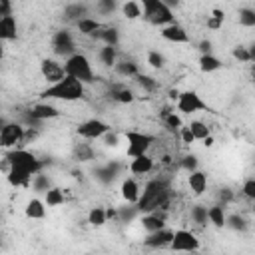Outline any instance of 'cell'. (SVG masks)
I'll return each instance as SVG.
<instances>
[{
  "label": "cell",
  "instance_id": "obj_4",
  "mask_svg": "<svg viewBox=\"0 0 255 255\" xmlns=\"http://www.w3.org/2000/svg\"><path fill=\"white\" fill-rule=\"evenodd\" d=\"M141 4V18L149 24V26H157L163 28L167 24L175 22V14L173 10L165 4V0H143Z\"/></svg>",
  "mask_w": 255,
  "mask_h": 255
},
{
  "label": "cell",
  "instance_id": "obj_32",
  "mask_svg": "<svg viewBox=\"0 0 255 255\" xmlns=\"http://www.w3.org/2000/svg\"><path fill=\"white\" fill-rule=\"evenodd\" d=\"M223 68V62L215 56V54H205V56H199V70L203 74H211V72H217Z\"/></svg>",
  "mask_w": 255,
  "mask_h": 255
},
{
  "label": "cell",
  "instance_id": "obj_41",
  "mask_svg": "<svg viewBox=\"0 0 255 255\" xmlns=\"http://www.w3.org/2000/svg\"><path fill=\"white\" fill-rule=\"evenodd\" d=\"M145 64L153 70H163L165 68V56L159 50H147L145 52Z\"/></svg>",
  "mask_w": 255,
  "mask_h": 255
},
{
  "label": "cell",
  "instance_id": "obj_52",
  "mask_svg": "<svg viewBox=\"0 0 255 255\" xmlns=\"http://www.w3.org/2000/svg\"><path fill=\"white\" fill-rule=\"evenodd\" d=\"M2 58H4V44L0 42V60H2Z\"/></svg>",
  "mask_w": 255,
  "mask_h": 255
},
{
  "label": "cell",
  "instance_id": "obj_33",
  "mask_svg": "<svg viewBox=\"0 0 255 255\" xmlns=\"http://www.w3.org/2000/svg\"><path fill=\"white\" fill-rule=\"evenodd\" d=\"M189 219L197 225V227H205L207 225V205L203 203H193L189 207Z\"/></svg>",
  "mask_w": 255,
  "mask_h": 255
},
{
  "label": "cell",
  "instance_id": "obj_1",
  "mask_svg": "<svg viewBox=\"0 0 255 255\" xmlns=\"http://www.w3.org/2000/svg\"><path fill=\"white\" fill-rule=\"evenodd\" d=\"M4 161L8 163L6 169V181L12 187H30L32 177L44 169V161L26 147H16L6 151Z\"/></svg>",
  "mask_w": 255,
  "mask_h": 255
},
{
  "label": "cell",
  "instance_id": "obj_8",
  "mask_svg": "<svg viewBox=\"0 0 255 255\" xmlns=\"http://www.w3.org/2000/svg\"><path fill=\"white\" fill-rule=\"evenodd\" d=\"M199 247H201V241L193 231H189L185 227L173 229V237L169 243V249L173 253H197Z\"/></svg>",
  "mask_w": 255,
  "mask_h": 255
},
{
  "label": "cell",
  "instance_id": "obj_31",
  "mask_svg": "<svg viewBox=\"0 0 255 255\" xmlns=\"http://www.w3.org/2000/svg\"><path fill=\"white\" fill-rule=\"evenodd\" d=\"M255 46L251 44V46H243V44H239V46H235L233 50H231V56L239 62V64H251L253 60H255V50H253Z\"/></svg>",
  "mask_w": 255,
  "mask_h": 255
},
{
  "label": "cell",
  "instance_id": "obj_35",
  "mask_svg": "<svg viewBox=\"0 0 255 255\" xmlns=\"http://www.w3.org/2000/svg\"><path fill=\"white\" fill-rule=\"evenodd\" d=\"M223 22H225V12L221 8H213L211 16H207V20H205V26L211 32H219L223 28Z\"/></svg>",
  "mask_w": 255,
  "mask_h": 255
},
{
  "label": "cell",
  "instance_id": "obj_38",
  "mask_svg": "<svg viewBox=\"0 0 255 255\" xmlns=\"http://www.w3.org/2000/svg\"><path fill=\"white\" fill-rule=\"evenodd\" d=\"M88 223H90L92 227H104V225L108 223L106 207H100V205L92 207V209L88 211Z\"/></svg>",
  "mask_w": 255,
  "mask_h": 255
},
{
  "label": "cell",
  "instance_id": "obj_49",
  "mask_svg": "<svg viewBox=\"0 0 255 255\" xmlns=\"http://www.w3.org/2000/svg\"><path fill=\"white\" fill-rule=\"evenodd\" d=\"M102 139H104V145H106V147H116L120 137H118V133H112V129H110Z\"/></svg>",
  "mask_w": 255,
  "mask_h": 255
},
{
  "label": "cell",
  "instance_id": "obj_9",
  "mask_svg": "<svg viewBox=\"0 0 255 255\" xmlns=\"http://www.w3.org/2000/svg\"><path fill=\"white\" fill-rule=\"evenodd\" d=\"M110 129H112V126L108 122H104L100 118H90V120H84L78 124L76 133L84 141H96V139H102Z\"/></svg>",
  "mask_w": 255,
  "mask_h": 255
},
{
  "label": "cell",
  "instance_id": "obj_5",
  "mask_svg": "<svg viewBox=\"0 0 255 255\" xmlns=\"http://www.w3.org/2000/svg\"><path fill=\"white\" fill-rule=\"evenodd\" d=\"M126 137V155L131 159V157H137V155H143V153H149V149L153 147V143L157 141L155 135L151 133H145V131H137V129H128L124 133Z\"/></svg>",
  "mask_w": 255,
  "mask_h": 255
},
{
  "label": "cell",
  "instance_id": "obj_43",
  "mask_svg": "<svg viewBox=\"0 0 255 255\" xmlns=\"http://www.w3.org/2000/svg\"><path fill=\"white\" fill-rule=\"evenodd\" d=\"M92 10L102 14V16H112L116 10H118V4L114 0H100L96 4H92Z\"/></svg>",
  "mask_w": 255,
  "mask_h": 255
},
{
  "label": "cell",
  "instance_id": "obj_14",
  "mask_svg": "<svg viewBox=\"0 0 255 255\" xmlns=\"http://www.w3.org/2000/svg\"><path fill=\"white\" fill-rule=\"evenodd\" d=\"M155 169V157L151 153H143V155H137V157H131V161L128 163V171L131 175H147Z\"/></svg>",
  "mask_w": 255,
  "mask_h": 255
},
{
  "label": "cell",
  "instance_id": "obj_47",
  "mask_svg": "<svg viewBox=\"0 0 255 255\" xmlns=\"http://www.w3.org/2000/svg\"><path fill=\"white\" fill-rule=\"evenodd\" d=\"M217 199H219V205H227V203H231L233 199H235V193L231 191V187H221L219 189V193H217Z\"/></svg>",
  "mask_w": 255,
  "mask_h": 255
},
{
  "label": "cell",
  "instance_id": "obj_18",
  "mask_svg": "<svg viewBox=\"0 0 255 255\" xmlns=\"http://www.w3.org/2000/svg\"><path fill=\"white\" fill-rule=\"evenodd\" d=\"M187 187L195 197H201L207 191V173L201 169H195L187 173Z\"/></svg>",
  "mask_w": 255,
  "mask_h": 255
},
{
  "label": "cell",
  "instance_id": "obj_53",
  "mask_svg": "<svg viewBox=\"0 0 255 255\" xmlns=\"http://www.w3.org/2000/svg\"><path fill=\"white\" fill-rule=\"evenodd\" d=\"M185 255H199V253H185Z\"/></svg>",
  "mask_w": 255,
  "mask_h": 255
},
{
  "label": "cell",
  "instance_id": "obj_21",
  "mask_svg": "<svg viewBox=\"0 0 255 255\" xmlns=\"http://www.w3.org/2000/svg\"><path fill=\"white\" fill-rule=\"evenodd\" d=\"M94 40H100L104 46H114V48H118L120 46V42H122V36H120V30L116 28V26H102L100 30H98V34L94 36Z\"/></svg>",
  "mask_w": 255,
  "mask_h": 255
},
{
  "label": "cell",
  "instance_id": "obj_48",
  "mask_svg": "<svg viewBox=\"0 0 255 255\" xmlns=\"http://www.w3.org/2000/svg\"><path fill=\"white\" fill-rule=\"evenodd\" d=\"M199 52H201V56H205V54H213V42L211 40H207V38H203L201 42H199Z\"/></svg>",
  "mask_w": 255,
  "mask_h": 255
},
{
  "label": "cell",
  "instance_id": "obj_19",
  "mask_svg": "<svg viewBox=\"0 0 255 255\" xmlns=\"http://www.w3.org/2000/svg\"><path fill=\"white\" fill-rule=\"evenodd\" d=\"M90 10H92L90 4L72 2V4H66V6H64V18H66L68 22H74V24H76L78 20H82V18H86V16H92Z\"/></svg>",
  "mask_w": 255,
  "mask_h": 255
},
{
  "label": "cell",
  "instance_id": "obj_29",
  "mask_svg": "<svg viewBox=\"0 0 255 255\" xmlns=\"http://www.w3.org/2000/svg\"><path fill=\"white\" fill-rule=\"evenodd\" d=\"M161 122H163V126H165L169 131H173V133H177L179 128H183V120H181V116H179L175 110H163V112H161Z\"/></svg>",
  "mask_w": 255,
  "mask_h": 255
},
{
  "label": "cell",
  "instance_id": "obj_23",
  "mask_svg": "<svg viewBox=\"0 0 255 255\" xmlns=\"http://www.w3.org/2000/svg\"><path fill=\"white\" fill-rule=\"evenodd\" d=\"M24 215L28 219H44L46 217V203L44 199H38V197H30L24 205Z\"/></svg>",
  "mask_w": 255,
  "mask_h": 255
},
{
  "label": "cell",
  "instance_id": "obj_25",
  "mask_svg": "<svg viewBox=\"0 0 255 255\" xmlns=\"http://www.w3.org/2000/svg\"><path fill=\"white\" fill-rule=\"evenodd\" d=\"M96 56H98V62L104 66V68H114L116 66V62H118V48H114V46H100L98 48V52H96Z\"/></svg>",
  "mask_w": 255,
  "mask_h": 255
},
{
  "label": "cell",
  "instance_id": "obj_7",
  "mask_svg": "<svg viewBox=\"0 0 255 255\" xmlns=\"http://www.w3.org/2000/svg\"><path fill=\"white\" fill-rule=\"evenodd\" d=\"M26 126L20 122H4L0 126V149H16L22 145Z\"/></svg>",
  "mask_w": 255,
  "mask_h": 255
},
{
  "label": "cell",
  "instance_id": "obj_12",
  "mask_svg": "<svg viewBox=\"0 0 255 255\" xmlns=\"http://www.w3.org/2000/svg\"><path fill=\"white\" fill-rule=\"evenodd\" d=\"M26 114H28V120H30V122H48V120H56V118L62 116V112H60L54 104L44 102V100L32 104Z\"/></svg>",
  "mask_w": 255,
  "mask_h": 255
},
{
  "label": "cell",
  "instance_id": "obj_24",
  "mask_svg": "<svg viewBox=\"0 0 255 255\" xmlns=\"http://www.w3.org/2000/svg\"><path fill=\"white\" fill-rule=\"evenodd\" d=\"M72 157H74L78 163H86V161H92V159L96 157V151H94L92 143H88V141H78V143H74V147H72Z\"/></svg>",
  "mask_w": 255,
  "mask_h": 255
},
{
  "label": "cell",
  "instance_id": "obj_54",
  "mask_svg": "<svg viewBox=\"0 0 255 255\" xmlns=\"http://www.w3.org/2000/svg\"><path fill=\"white\" fill-rule=\"evenodd\" d=\"M2 124H4V122H2V118H0V126H2Z\"/></svg>",
  "mask_w": 255,
  "mask_h": 255
},
{
  "label": "cell",
  "instance_id": "obj_26",
  "mask_svg": "<svg viewBox=\"0 0 255 255\" xmlns=\"http://www.w3.org/2000/svg\"><path fill=\"white\" fill-rule=\"evenodd\" d=\"M118 76H122V78H135L137 74H139V66L133 62V60H120L118 58V62H116V66L112 68Z\"/></svg>",
  "mask_w": 255,
  "mask_h": 255
},
{
  "label": "cell",
  "instance_id": "obj_39",
  "mask_svg": "<svg viewBox=\"0 0 255 255\" xmlns=\"http://www.w3.org/2000/svg\"><path fill=\"white\" fill-rule=\"evenodd\" d=\"M133 80H135V84H137L143 92H149V94L157 92V88H159V82H157L153 76H147V74H141V72H139Z\"/></svg>",
  "mask_w": 255,
  "mask_h": 255
},
{
  "label": "cell",
  "instance_id": "obj_2",
  "mask_svg": "<svg viewBox=\"0 0 255 255\" xmlns=\"http://www.w3.org/2000/svg\"><path fill=\"white\" fill-rule=\"evenodd\" d=\"M40 100L44 102H50V100H56V102H66V104H72V102H80L86 98V86L70 76H66L64 80H60L58 84H52V86H46L40 96Z\"/></svg>",
  "mask_w": 255,
  "mask_h": 255
},
{
  "label": "cell",
  "instance_id": "obj_40",
  "mask_svg": "<svg viewBox=\"0 0 255 255\" xmlns=\"http://www.w3.org/2000/svg\"><path fill=\"white\" fill-rule=\"evenodd\" d=\"M225 227H229L233 231H245L249 227V221L241 213H229V215H225Z\"/></svg>",
  "mask_w": 255,
  "mask_h": 255
},
{
  "label": "cell",
  "instance_id": "obj_10",
  "mask_svg": "<svg viewBox=\"0 0 255 255\" xmlns=\"http://www.w3.org/2000/svg\"><path fill=\"white\" fill-rule=\"evenodd\" d=\"M50 42H52V52H54L56 56L64 58V60L78 52V48H76V38L72 36V32H70L68 28L56 30V32L52 34V40H50Z\"/></svg>",
  "mask_w": 255,
  "mask_h": 255
},
{
  "label": "cell",
  "instance_id": "obj_30",
  "mask_svg": "<svg viewBox=\"0 0 255 255\" xmlns=\"http://www.w3.org/2000/svg\"><path fill=\"white\" fill-rule=\"evenodd\" d=\"M64 201H66L64 189L58 187V185H52V187L44 193V203H46V207H60V205H64Z\"/></svg>",
  "mask_w": 255,
  "mask_h": 255
},
{
  "label": "cell",
  "instance_id": "obj_34",
  "mask_svg": "<svg viewBox=\"0 0 255 255\" xmlns=\"http://www.w3.org/2000/svg\"><path fill=\"white\" fill-rule=\"evenodd\" d=\"M120 10H122V16H124L126 20H137V18H141V4L135 2V0L124 2V4L120 6Z\"/></svg>",
  "mask_w": 255,
  "mask_h": 255
},
{
  "label": "cell",
  "instance_id": "obj_55",
  "mask_svg": "<svg viewBox=\"0 0 255 255\" xmlns=\"http://www.w3.org/2000/svg\"><path fill=\"white\" fill-rule=\"evenodd\" d=\"M88 255H92V253H88Z\"/></svg>",
  "mask_w": 255,
  "mask_h": 255
},
{
  "label": "cell",
  "instance_id": "obj_50",
  "mask_svg": "<svg viewBox=\"0 0 255 255\" xmlns=\"http://www.w3.org/2000/svg\"><path fill=\"white\" fill-rule=\"evenodd\" d=\"M12 8H14V6H12L10 2H6V0H0V18L14 14V12H12Z\"/></svg>",
  "mask_w": 255,
  "mask_h": 255
},
{
  "label": "cell",
  "instance_id": "obj_3",
  "mask_svg": "<svg viewBox=\"0 0 255 255\" xmlns=\"http://www.w3.org/2000/svg\"><path fill=\"white\" fill-rule=\"evenodd\" d=\"M64 72L66 76L82 82L84 86H92L96 82V72H94V66H92V60L84 54V52H76L72 54L70 58L64 60Z\"/></svg>",
  "mask_w": 255,
  "mask_h": 255
},
{
  "label": "cell",
  "instance_id": "obj_11",
  "mask_svg": "<svg viewBox=\"0 0 255 255\" xmlns=\"http://www.w3.org/2000/svg\"><path fill=\"white\" fill-rule=\"evenodd\" d=\"M40 76L48 86H52V84H58L60 80H64L66 72H64L62 62H58L56 58H42L40 60Z\"/></svg>",
  "mask_w": 255,
  "mask_h": 255
},
{
  "label": "cell",
  "instance_id": "obj_56",
  "mask_svg": "<svg viewBox=\"0 0 255 255\" xmlns=\"http://www.w3.org/2000/svg\"><path fill=\"white\" fill-rule=\"evenodd\" d=\"M0 241H2V239H0Z\"/></svg>",
  "mask_w": 255,
  "mask_h": 255
},
{
  "label": "cell",
  "instance_id": "obj_27",
  "mask_svg": "<svg viewBox=\"0 0 255 255\" xmlns=\"http://www.w3.org/2000/svg\"><path fill=\"white\" fill-rule=\"evenodd\" d=\"M110 98H112L114 102H118V104H133V102H135L133 90L128 88V86H124V84L114 86V88L110 90Z\"/></svg>",
  "mask_w": 255,
  "mask_h": 255
},
{
  "label": "cell",
  "instance_id": "obj_44",
  "mask_svg": "<svg viewBox=\"0 0 255 255\" xmlns=\"http://www.w3.org/2000/svg\"><path fill=\"white\" fill-rule=\"evenodd\" d=\"M197 165H199V159H197V155H193V153H187V155H183V157L179 159V167H181L183 171H187V173L195 171Z\"/></svg>",
  "mask_w": 255,
  "mask_h": 255
},
{
  "label": "cell",
  "instance_id": "obj_51",
  "mask_svg": "<svg viewBox=\"0 0 255 255\" xmlns=\"http://www.w3.org/2000/svg\"><path fill=\"white\" fill-rule=\"evenodd\" d=\"M201 141H203V145H205V147H211L215 139H213V135H207V137H205V139H201Z\"/></svg>",
  "mask_w": 255,
  "mask_h": 255
},
{
  "label": "cell",
  "instance_id": "obj_28",
  "mask_svg": "<svg viewBox=\"0 0 255 255\" xmlns=\"http://www.w3.org/2000/svg\"><path fill=\"white\" fill-rule=\"evenodd\" d=\"M225 207L223 205H219V203H213V205H209L207 207V221L213 225V227H217V229H223L225 227Z\"/></svg>",
  "mask_w": 255,
  "mask_h": 255
},
{
  "label": "cell",
  "instance_id": "obj_22",
  "mask_svg": "<svg viewBox=\"0 0 255 255\" xmlns=\"http://www.w3.org/2000/svg\"><path fill=\"white\" fill-rule=\"evenodd\" d=\"M102 26H104V24H102L98 18H94V16H86V18H82V20L76 22L78 34H80V36H88V38H94Z\"/></svg>",
  "mask_w": 255,
  "mask_h": 255
},
{
  "label": "cell",
  "instance_id": "obj_42",
  "mask_svg": "<svg viewBox=\"0 0 255 255\" xmlns=\"http://www.w3.org/2000/svg\"><path fill=\"white\" fill-rule=\"evenodd\" d=\"M239 26L243 28H255V10L251 6H243L239 8Z\"/></svg>",
  "mask_w": 255,
  "mask_h": 255
},
{
  "label": "cell",
  "instance_id": "obj_37",
  "mask_svg": "<svg viewBox=\"0 0 255 255\" xmlns=\"http://www.w3.org/2000/svg\"><path fill=\"white\" fill-rule=\"evenodd\" d=\"M30 187H32V191H38V193H46V191L52 187V179L48 177V173H44V171H38V173L32 177V181H30Z\"/></svg>",
  "mask_w": 255,
  "mask_h": 255
},
{
  "label": "cell",
  "instance_id": "obj_45",
  "mask_svg": "<svg viewBox=\"0 0 255 255\" xmlns=\"http://www.w3.org/2000/svg\"><path fill=\"white\" fill-rule=\"evenodd\" d=\"M241 195H243L245 199H249V201L255 199V179H253V177H247V179L243 181V185H241Z\"/></svg>",
  "mask_w": 255,
  "mask_h": 255
},
{
  "label": "cell",
  "instance_id": "obj_15",
  "mask_svg": "<svg viewBox=\"0 0 255 255\" xmlns=\"http://www.w3.org/2000/svg\"><path fill=\"white\" fill-rule=\"evenodd\" d=\"M171 237H173V229L163 227L159 231L147 233L143 237V247H147V249H163V247H169Z\"/></svg>",
  "mask_w": 255,
  "mask_h": 255
},
{
  "label": "cell",
  "instance_id": "obj_6",
  "mask_svg": "<svg viewBox=\"0 0 255 255\" xmlns=\"http://www.w3.org/2000/svg\"><path fill=\"white\" fill-rule=\"evenodd\" d=\"M175 110L183 116H191L197 112H211L209 104L195 92V90H183L179 92L177 100H175Z\"/></svg>",
  "mask_w": 255,
  "mask_h": 255
},
{
  "label": "cell",
  "instance_id": "obj_57",
  "mask_svg": "<svg viewBox=\"0 0 255 255\" xmlns=\"http://www.w3.org/2000/svg\"><path fill=\"white\" fill-rule=\"evenodd\" d=\"M153 255H155V253H153Z\"/></svg>",
  "mask_w": 255,
  "mask_h": 255
},
{
  "label": "cell",
  "instance_id": "obj_36",
  "mask_svg": "<svg viewBox=\"0 0 255 255\" xmlns=\"http://www.w3.org/2000/svg\"><path fill=\"white\" fill-rule=\"evenodd\" d=\"M187 128H189V131L193 133V137H195V141L199 139H205L207 135H211V128L205 124V122H201V120H191L189 124H187Z\"/></svg>",
  "mask_w": 255,
  "mask_h": 255
},
{
  "label": "cell",
  "instance_id": "obj_17",
  "mask_svg": "<svg viewBox=\"0 0 255 255\" xmlns=\"http://www.w3.org/2000/svg\"><path fill=\"white\" fill-rule=\"evenodd\" d=\"M139 193H141V187H139V183L133 177H124L122 179V183H120V195H122V199L128 205H135L137 199H139Z\"/></svg>",
  "mask_w": 255,
  "mask_h": 255
},
{
  "label": "cell",
  "instance_id": "obj_13",
  "mask_svg": "<svg viewBox=\"0 0 255 255\" xmlns=\"http://www.w3.org/2000/svg\"><path fill=\"white\" fill-rule=\"evenodd\" d=\"M159 36L165 40V42H171V44H189L191 42V36L189 32L179 24V22H173V24H167L159 30Z\"/></svg>",
  "mask_w": 255,
  "mask_h": 255
},
{
  "label": "cell",
  "instance_id": "obj_16",
  "mask_svg": "<svg viewBox=\"0 0 255 255\" xmlns=\"http://www.w3.org/2000/svg\"><path fill=\"white\" fill-rule=\"evenodd\" d=\"M165 219H167V213H163V211L143 213V215L139 217V225H141V229H143L145 233H153V231H159V229L167 227V225H165Z\"/></svg>",
  "mask_w": 255,
  "mask_h": 255
},
{
  "label": "cell",
  "instance_id": "obj_46",
  "mask_svg": "<svg viewBox=\"0 0 255 255\" xmlns=\"http://www.w3.org/2000/svg\"><path fill=\"white\" fill-rule=\"evenodd\" d=\"M177 135H179V139H181V143H183L185 147H191V145L195 143V137H193V133L189 131V128H187V124H183V128H179V131H177Z\"/></svg>",
  "mask_w": 255,
  "mask_h": 255
},
{
  "label": "cell",
  "instance_id": "obj_20",
  "mask_svg": "<svg viewBox=\"0 0 255 255\" xmlns=\"http://www.w3.org/2000/svg\"><path fill=\"white\" fill-rule=\"evenodd\" d=\"M18 38V20L14 14L0 18V42H12Z\"/></svg>",
  "mask_w": 255,
  "mask_h": 255
}]
</instances>
